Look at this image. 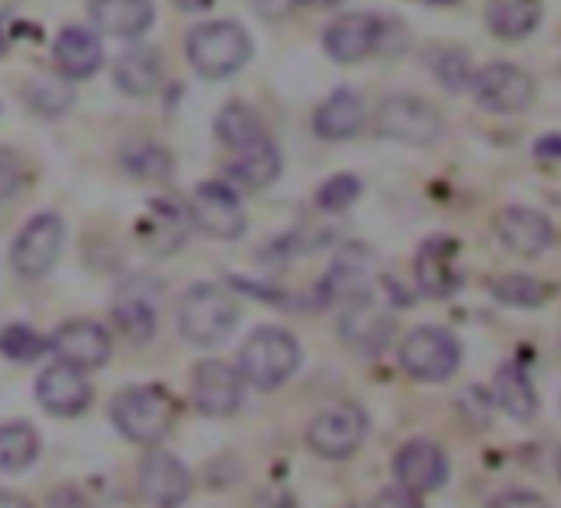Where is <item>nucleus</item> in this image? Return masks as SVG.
Masks as SVG:
<instances>
[{
    "label": "nucleus",
    "instance_id": "obj_1",
    "mask_svg": "<svg viewBox=\"0 0 561 508\" xmlns=\"http://www.w3.org/2000/svg\"><path fill=\"white\" fill-rule=\"evenodd\" d=\"M241 377L257 390H274L298 370V340L288 331L257 327L238 354Z\"/></svg>",
    "mask_w": 561,
    "mask_h": 508
},
{
    "label": "nucleus",
    "instance_id": "obj_2",
    "mask_svg": "<svg viewBox=\"0 0 561 508\" xmlns=\"http://www.w3.org/2000/svg\"><path fill=\"white\" fill-rule=\"evenodd\" d=\"M185 54H188L192 67L198 70V77L225 80V77L238 73L248 64L251 41L231 21H211V24H202V27L192 31Z\"/></svg>",
    "mask_w": 561,
    "mask_h": 508
},
{
    "label": "nucleus",
    "instance_id": "obj_3",
    "mask_svg": "<svg viewBox=\"0 0 561 508\" xmlns=\"http://www.w3.org/2000/svg\"><path fill=\"white\" fill-rule=\"evenodd\" d=\"M238 301L218 288V285H198L192 288L185 298H182V308H179V327L182 334L198 344V347H215L221 344L234 324H238Z\"/></svg>",
    "mask_w": 561,
    "mask_h": 508
},
{
    "label": "nucleus",
    "instance_id": "obj_4",
    "mask_svg": "<svg viewBox=\"0 0 561 508\" xmlns=\"http://www.w3.org/2000/svg\"><path fill=\"white\" fill-rule=\"evenodd\" d=\"M113 423L129 442H156L175 419V403L162 386H129L113 400Z\"/></svg>",
    "mask_w": 561,
    "mask_h": 508
},
{
    "label": "nucleus",
    "instance_id": "obj_5",
    "mask_svg": "<svg viewBox=\"0 0 561 508\" xmlns=\"http://www.w3.org/2000/svg\"><path fill=\"white\" fill-rule=\"evenodd\" d=\"M374 126L383 139H397V142H410V146H430L443 136L439 109L410 93L387 96L377 106Z\"/></svg>",
    "mask_w": 561,
    "mask_h": 508
},
{
    "label": "nucleus",
    "instance_id": "obj_6",
    "mask_svg": "<svg viewBox=\"0 0 561 508\" xmlns=\"http://www.w3.org/2000/svg\"><path fill=\"white\" fill-rule=\"evenodd\" d=\"M400 363L416 380H446L459 367V340L443 327H416L400 347Z\"/></svg>",
    "mask_w": 561,
    "mask_h": 508
},
{
    "label": "nucleus",
    "instance_id": "obj_7",
    "mask_svg": "<svg viewBox=\"0 0 561 508\" xmlns=\"http://www.w3.org/2000/svg\"><path fill=\"white\" fill-rule=\"evenodd\" d=\"M367 436V413L354 403H341L324 409L311 429H308V442L318 455L324 459H347L360 449Z\"/></svg>",
    "mask_w": 561,
    "mask_h": 508
},
{
    "label": "nucleus",
    "instance_id": "obj_8",
    "mask_svg": "<svg viewBox=\"0 0 561 508\" xmlns=\"http://www.w3.org/2000/svg\"><path fill=\"white\" fill-rule=\"evenodd\" d=\"M64 247V221L57 215H37L27 221L21 238L14 241V268L21 278H44L60 258Z\"/></svg>",
    "mask_w": 561,
    "mask_h": 508
},
{
    "label": "nucleus",
    "instance_id": "obj_9",
    "mask_svg": "<svg viewBox=\"0 0 561 508\" xmlns=\"http://www.w3.org/2000/svg\"><path fill=\"white\" fill-rule=\"evenodd\" d=\"M476 103L492 113H522L535 100V83L515 64H489L472 77Z\"/></svg>",
    "mask_w": 561,
    "mask_h": 508
},
{
    "label": "nucleus",
    "instance_id": "obj_10",
    "mask_svg": "<svg viewBox=\"0 0 561 508\" xmlns=\"http://www.w3.org/2000/svg\"><path fill=\"white\" fill-rule=\"evenodd\" d=\"M188 211H192V221L211 238L231 241L244 231V208H241V201L228 182L198 185L192 201H188Z\"/></svg>",
    "mask_w": 561,
    "mask_h": 508
},
{
    "label": "nucleus",
    "instance_id": "obj_11",
    "mask_svg": "<svg viewBox=\"0 0 561 508\" xmlns=\"http://www.w3.org/2000/svg\"><path fill=\"white\" fill-rule=\"evenodd\" d=\"M383 24L387 21L374 18V14H347V18H337L324 31V47L341 64L367 60L383 44Z\"/></svg>",
    "mask_w": 561,
    "mask_h": 508
},
{
    "label": "nucleus",
    "instance_id": "obj_12",
    "mask_svg": "<svg viewBox=\"0 0 561 508\" xmlns=\"http://www.w3.org/2000/svg\"><path fill=\"white\" fill-rule=\"evenodd\" d=\"M192 403L205 416H228L241 403V377L221 363V360H205L192 373Z\"/></svg>",
    "mask_w": 561,
    "mask_h": 508
},
{
    "label": "nucleus",
    "instance_id": "obj_13",
    "mask_svg": "<svg viewBox=\"0 0 561 508\" xmlns=\"http://www.w3.org/2000/svg\"><path fill=\"white\" fill-rule=\"evenodd\" d=\"M393 472L400 478L403 488L423 495V492H436L446 475H449V462H446V452L430 442V439H413L407 442L397 459H393Z\"/></svg>",
    "mask_w": 561,
    "mask_h": 508
},
{
    "label": "nucleus",
    "instance_id": "obj_14",
    "mask_svg": "<svg viewBox=\"0 0 561 508\" xmlns=\"http://www.w3.org/2000/svg\"><path fill=\"white\" fill-rule=\"evenodd\" d=\"M50 347L64 363H73L80 370L103 367L110 360V354H113V340H110L106 327H100L96 321H70V324H64L54 334Z\"/></svg>",
    "mask_w": 561,
    "mask_h": 508
},
{
    "label": "nucleus",
    "instance_id": "obj_15",
    "mask_svg": "<svg viewBox=\"0 0 561 508\" xmlns=\"http://www.w3.org/2000/svg\"><path fill=\"white\" fill-rule=\"evenodd\" d=\"M459 244L453 238H430L420 254H416V285L423 295L430 298H449L453 291H459L462 275L456 265Z\"/></svg>",
    "mask_w": 561,
    "mask_h": 508
},
{
    "label": "nucleus",
    "instance_id": "obj_16",
    "mask_svg": "<svg viewBox=\"0 0 561 508\" xmlns=\"http://www.w3.org/2000/svg\"><path fill=\"white\" fill-rule=\"evenodd\" d=\"M37 400L44 403V409L57 413V416H77L90 406L93 390L83 377L80 367L73 363H54L41 373L37 380Z\"/></svg>",
    "mask_w": 561,
    "mask_h": 508
},
{
    "label": "nucleus",
    "instance_id": "obj_17",
    "mask_svg": "<svg viewBox=\"0 0 561 508\" xmlns=\"http://www.w3.org/2000/svg\"><path fill=\"white\" fill-rule=\"evenodd\" d=\"M188 472L169 452H149L139 469V492L156 508H179L188 498Z\"/></svg>",
    "mask_w": 561,
    "mask_h": 508
},
{
    "label": "nucleus",
    "instance_id": "obj_18",
    "mask_svg": "<svg viewBox=\"0 0 561 508\" xmlns=\"http://www.w3.org/2000/svg\"><path fill=\"white\" fill-rule=\"evenodd\" d=\"M495 231H499L502 244H505L512 254H522V258H538V254H541V251L551 244V238H554L551 221H548L541 211L522 208V205H512V208L499 211Z\"/></svg>",
    "mask_w": 561,
    "mask_h": 508
},
{
    "label": "nucleus",
    "instance_id": "obj_19",
    "mask_svg": "<svg viewBox=\"0 0 561 508\" xmlns=\"http://www.w3.org/2000/svg\"><path fill=\"white\" fill-rule=\"evenodd\" d=\"M341 334L354 347H360L367 354H377L390 340L393 321L387 318V311H380V304L370 295H357L351 301V308L344 311V318H341Z\"/></svg>",
    "mask_w": 561,
    "mask_h": 508
},
{
    "label": "nucleus",
    "instance_id": "obj_20",
    "mask_svg": "<svg viewBox=\"0 0 561 508\" xmlns=\"http://www.w3.org/2000/svg\"><path fill=\"white\" fill-rule=\"evenodd\" d=\"M93 24L110 37H139L152 27V0H90Z\"/></svg>",
    "mask_w": 561,
    "mask_h": 508
},
{
    "label": "nucleus",
    "instance_id": "obj_21",
    "mask_svg": "<svg viewBox=\"0 0 561 508\" xmlns=\"http://www.w3.org/2000/svg\"><path fill=\"white\" fill-rule=\"evenodd\" d=\"M54 64L67 80H90L103 67V47L90 31L67 27L54 44Z\"/></svg>",
    "mask_w": 561,
    "mask_h": 508
},
{
    "label": "nucleus",
    "instance_id": "obj_22",
    "mask_svg": "<svg viewBox=\"0 0 561 508\" xmlns=\"http://www.w3.org/2000/svg\"><path fill=\"white\" fill-rule=\"evenodd\" d=\"M234 152L238 155L225 165V175H228L231 185H241V188L257 192V188H264V185H271L277 178L280 155H277V149H274L271 139H261V142L244 146V149H234Z\"/></svg>",
    "mask_w": 561,
    "mask_h": 508
},
{
    "label": "nucleus",
    "instance_id": "obj_23",
    "mask_svg": "<svg viewBox=\"0 0 561 508\" xmlns=\"http://www.w3.org/2000/svg\"><path fill=\"white\" fill-rule=\"evenodd\" d=\"M364 129V103L357 93L351 90H337L334 96H328L321 103V109L314 113V132L321 139H351Z\"/></svg>",
    "mask_w": 561,
    "mask_h": 508
},
{
    "label": "nucleus",
    "instance_id": "obj_24",
    "mask_svg": "<svg viewBox=\"0 0 561 508\" xmlns=\"http://www.w3.org/2000/svg\"><path fill=\"white\" fill-rule=\"evenodd\" d=\"M162 83V60L149 47H133L116 60V86L129 96H152Z\"/></svg>",
    "mask_w": 561,
    "mask_h": 508
},
{
    "label": "nucleus",
    "instance_id": "obj_25",
    "mask_svg": "<svg viewBox=\"0 0 561 508\" xmlns=\"http://www.w3.org/2000/svg\"><path fill=\"white\" fill-rule=\"evenodd\" d=\"M139 241L152 251V254H169L182 244L185 238V218L172 201H156L146 218L136 224Z\"/></svg>",
    "mask_w": 561,
    "mask_h": 508
},
{
    "label": "nucleus",
    "instance_id": "obj_26",
    "mask_svg": "<svg viewBox=\"0 0 561 508\" xmlns=\"http://www.w3.org/2000/svg\"><path fill=\"white\" fill-rule=\"evenodd\" d=\"M495 400L518 423H528L538 413V396H535V386H531L522 363H502L499 367V373H495Z\"/></svg>",
    "mask_w": 561,
    "mask_h": 508
},
{
    "label": "nucleus",
    "instance_id": "obj_27",
    "mask_svg": "<svg viewBox=\"0 0 561 508\" xmlns=\"http://www.w3.org/2000/svg\"><path fill=\"white\" fill-rule=\"evenodd\" d=\"M489 31L502 41H518L528 37L538 21H541V4L538 0H489L485 11Z\"/></svg>",
    "mask_w": 561,
    "mask_h": 508
},
{
    "label": "nucleus",
    "instance_id": "obj_28",
    "mask_svg": "<svg viewBox=\"0 0 561 508\" xmlns=\"http://www.w3.org/2000/svg\"><path fill=\"white\" fill-rule=\"evenodd\" d=\"M41 452L37 429L31 423H8L0 426V469L4 472H21L27 469Z\"/></svg>",
    "mask_w": 561,
    "mask_h": 508
},
{
    "label": "nucleus",
    "instance_id": "obj_29",
    "mask_svg": "<svg viewBox=\"0 0 561 508\" xmlns=\"http://www.w3.org/2000/svg\"><path fill=\"white\" fill-rule=\"evenodd\" d=\"M215 132H218V139H221L228 149H244V146H254V142L267 139L261 119L254 116V109H248V106H241V103H231V106H225V109L218 113Z\"/></svg>",
    "mask_w": 561,
    "mask_h": 508
},
{
    "label": "nucleus",
    "instance_id": "obj_30",
    "mask_svg": "<svg viewBox=\"0 0 561 508\" xmlns=\"http://www.w3.org/2000/svg\"><path fill=\"white\" fill-rule=\"evenodd\" d=\"M116 324H119V331L129 337V340H136V344H146L152 334H156V311H152V304L142 298V295H133V298H119L116 301Z\"/></svg>",
    "mask_w": 561,
    "mask_h": 508
},
{
    "label": "nucleus",
    "instance_id": "obj_31",
    "mask_svg": "<svg viewBox=\"0 0 561 508\" xmlns=\"http://www.w3.org/2000/svg\"><path fill=\"white\" fill-rule=\"evenodd\" d=\"M489 291H492L502 304H508V308H538V304L548 298L545 285H538V281L528 278V275H505V278H495V281L489 285Z\"/></svg>",
    "mask_w": 561,
    "mask_h": 508
},
{
    "label": "nucleus",
    "instance_id": "obj_32",
    "mask_svg": "<svg viewBox=\"0 0 561 508\" xmlns=\"http://www.w3.org/2000/svg\"><path fill=\"white\" fill-rule=\"evenodd\" d=\"M44 350H47V340L24 324H11V327L0 331V354L11 357V360L27 363V360H37Z\"/></svg>",
    "mask_w": 561,
    "mask_h": 508
},
{
    "label": "nucleus",
    "instance_id": "obj_33",
    "mask_svg": "<svg viewBox=\"0 0 561 508\" xmlns=\"http://www.w3.org/2000/svg\"><path fill=\"white\" fill-rule=\"evenodd\" d=\"M126 169L136 178H165L172 172V159L159 146H136L126 152Z\"/></svg>",
    "mask_w": 561,
    "mask_h": 508
},
{
    "label": "nucleus",
    "instance_id": "obj_34",
    "mask_svg": "<svg viewBox=\"0 0 561 508\" xmlns=\"http://www.w3.org/2000/svg\"><path fill=\"white\" fill-rule=\"evenodd\" d=\"M360 195V178L357 175H334L318 188V205L324 211H344L357 201Z\"/></svg>",
    "mask_w": 561,
    "mask_h": 508
},
{
    "label": "nucleus",
    "instance_id": "obj_35",
    "mask_svg": "<svg viewBox=\"0 0 561 508\" xmlns=\"http://www.w3.org/2000/svg\"><path fill=\"white\" fill-rule=\"evenodd\" d=\"M24 178H27V169H24L21 155L11 152V149H0V201L18 195Z\"/></svg>",
    "mask_w": 561,
    "mask_h": 508
},
{
    "label": "nucleus",
    "instance_id": "obj_36",
    "mask_svg": "<svg viewBox=\"0 0 561 508\" xmlns=\"http://www.w3.org/2000/svg\"><path fill=\"white\" fill-rule=\"evenodd\" d=\"M27 103L37 106L41 113H60L73 103V93L70 90H57L54 83H41V86H31L27 90Z\"/></svg>",
    "mask_w": 561,
    "mask_h": 508
},
{
    "label": "nucleus",
    "instance_id": "obj_37",
    "mask_svg": "<svg viewBox=\"0 0 561 508\" xmlns=\"http://www.w3.org/2000/svg\"><path fill=\"white\" fill-rule=\"evenodd\" d=\"M436 77L446 83V86H462L469 80V57L462 50H446L439 60H436Z\"/></svg>",
    "mask_w": 561,
    "mask_h": 508
},
{
    "label": "nucleus",
    "instance_id": "obj_38",
    "mask_svg": "<svg viewBox=\"0 0 561 508\" xmlns=\"http://www.w3.org/2000/svg\"><path fill=\"white\" fill-rule=\"evenodd\" d=\"M370 508H423V501H420V495L416 492H410V488H387V492H380L377 498H374V505Z\"/></svg>",
    "mask_w": 561,
    "mask_h": 508
},
{
    "label": "nucleus",
    "instance_id": "obj_39",
    "mask_svg": "<svg viewBox=\"0 0 561 508\" xmlns=\"http://www.w3.org/2000/svg\"><path fill=\"white\" fill-rule=\"evenodd\" d=\"M492 508H548V501L535 492H502Z\"/></svg>",
    "mask_w": 561,
    "mask_h": 508
},
{
    "label": "nucleus",
    "instance_id": "obj_40",
    "mask_svg": "<svg viewBox=\"0 0 561 508\" xmlns=\"http://www.w3.org/2000/svg\"><path fill=\"white\" fill-rule=\"evenodd\" d=\"M251 4H254L261 14H267V18H285L288 8H291V0H251Z\"/></svg>",
    "mask_w": 561,
    "mask_h": 508
},
{
    "label": "nucleus",
    "instance_id": "obj_41",
    "mask_svg": "<svg viewBox=\"0 0 561 508\" xmlns=\"http://www.w3.org/2000/svg\"><path fill=\"white\" fill-rule=\"evenodd\" d=\"M535 155L541 159H561V136H545L535 142Z\"/></svg>",
    "mask_w": 561,
    "mask_h": 508
},
{
    "label": "nucleus",
    "instance_id": "obj_42",
    "mask_svg": "<svg viewBox=\"0 0 561 508\" xmlns=\"http://www.w3.org/2000/svg\"><path fill=\"white\" fill-rule=\"evenodd\" d=\"M254 508H298V501H295L288 492H271V495H264Z\"/></svg>",
    "mask_w": 561,
    "mask_h": 508
},
{
    "label": "nucleus",
    "instance_id": "obj_43",
    "mask_svg": "<svg viewBox=\"0 0 561 508\" xmlns=\"http://www.w3.org/2000/svg\"><path fill=\"white\" fill-rule=\"evenodd\" d=\"M50 508H87V501L73 488H67V492H60V495L50 498Z\"/></svg>",
    "mask_w": 561,
    "mask_h": 508
},
{
    "label": "nucleus",
    "instance_id": "obj_44",
    "mask_svg": "<svg viewBox=\"0 0 561 508\" xmlns=\"http://www.w3.org/2000/svg\"><path fill=\"white\" fill-rule=\"evenodd\" d=\"M0 508H31V501L14 492H0Z\"/></svg>",
    "mask_w": 561,
    "mask_h": 508
},
{
    "label": "nucleus",
    "instance_id": "obj_45",
    "mask_svg": "<svg viewBox=\"0 0 561 508\" xmlns=\"http://www.w3.org/2000/svg\"><path fill=\"white\" fill-rule=\"evenodd\" d=\"M305 4H321V8H328V4H337V0H305Z\"/></svg>",
    "mask_w": 561,
    "mask_h": 508
},
{
    "label": "nucleus",
    "instance_id": "obj_46",
    "mask_svg": "<svg viewBox=\"0 0 561 508\" xmlns=\"http://www.w3.org/2000/svg\"><path fill=\"white\" fill-rule=\"evenodd\" d=\"M430 4H456V0H430Z\"/></svg>",
    "mask_w": 561,
    "mask_h": 508
},
{
    "label": "nucleus",
    "instance_id": "obj_47",
    "mask_svg": "<svg viewBox=\"0 0 561 508\" xmlns=\"http://www.w3.org/2000/svg\"><path fill=\"white\" fill-rule=\"evenodd\" d=\"M558 472H561V452H558Z\"/></svg>",
    "mask_w": 561,
    "mask_h": 508
}]
</instances>
